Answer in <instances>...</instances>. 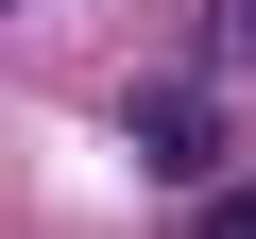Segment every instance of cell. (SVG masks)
<instances>
[{"instance_id": "cell-1", "label": "cell", "mask_w": 256, "mask_h": 239, "mask_svg": "<svg viewBox=\"0 0 256 239\" xmlns=\"http://www.w3.org/2000/svg\"><path fill=\"white\" fill-rule=\"evenodd\" d=\"M137 154H154V171H205V154H222V120H205L188 86H154V102H137Z\"/></svg>"}]
</instances>
